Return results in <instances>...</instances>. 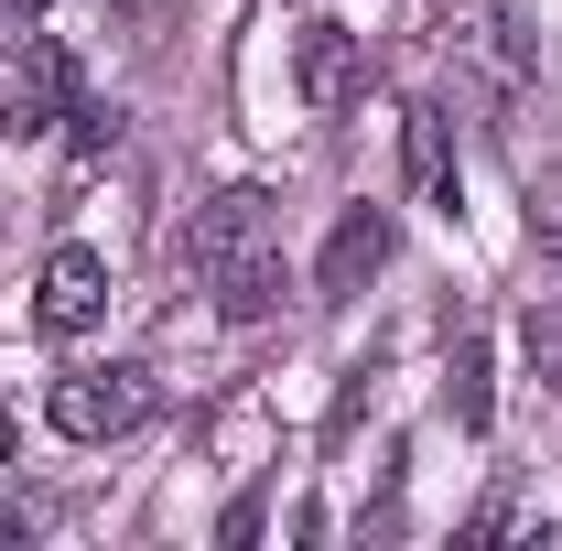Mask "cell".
Segmentation results:
<instances>
[{"mask_svg": "<svg viewBox=\"0 0 562 551\" xmlns=\"http://www.w3.org/2000/svg\"><path fill=\"white\" fill-rule=\"evenodd\" d=\"M184 260L206 281V303L227 325H260L281 303V206L260 184H227L216 206H195V238H184Z\"/></svg>", "mask_w": 562, "mask_h": 551, "instance_id": "1", "label": "cell"}, {"mask_svg": "<svg viewBox=\"0 0 562 551\" xmlns=\"http://www.w3.org/2000/svg\"><path fill=\"white\" fill-rule=\"evenodd\" d=\"M140 412H151V379L140 368H66L44 390V421L66 443H120V432H140Z\"/></svg>", "mask_w": 562, "mask_h": 551, "instance_id": "2", "label": "cell"}, {"mask_svg": "<svg viewBox=\"0 0 562 551\" xmlns=\"http://www.w3.org/2000/svg\"><path fill=\"white\" fill-rule=\"evenodd\" d=\"M76 98H87V87H76V55L33 33L22 66H11V87H0V131H11V140H44V131H66Z\"/></svg>", "mask_w": 562, "mask_h": 551, "instance_id": "3", "label": "cell"}, {"mask_svg": "<svg viewBox=\"0 0 562 551\" xmlns=\"http://www.w3.org/2000/svg\"><path fill=\"white\" fill-rule=\"evenodd\" d=\"M292 87H303V109H357V87H368V44H357L347 22H303L292 33Z\"/></svg>", "mask_w": 562, "mask_h": 551, "instance_id": "4", "label": "cell"}, {"mask_svg": "<svg viewBox=\"0 0 562 551\" xmlns=\"http://www.w3.org/2000/svg\"><path fill=\"white\" fill-rule=\"evenodd\" d=\"M98 314H109V260H98L87 238H66V249L44 260V292H33V325H44V336H87Z\"/></svg>", "mask_w": 562, "mask_h": 551, "instance_id": "5", "label": "cell"}, {"mask_svg": "<svg viewBox=\"0 0 562 551\" xmlns=\"http://www.w3.org/2000/svg\"><path fill=\"white\" fill-rule=\"evenodd\" d=\"M390 238H401L390 206H347V216H336V238H325V260H314V292H325V303H357L368 281L390 271Z\"/></svg>", "mask_w": 562, "mask_h": 551, "instance_id": "6", "label": "cell"}, {"mask_svg": "<svg viewBox=\"0 0 562 551\" xmlns=\"http://www.w3.org/2000/svg\"><path fill=\"white\" fill-rule=\"evenodd\" d=\"M401 162H412V195H422L432 216L465 206V173H454V120H443L432 98H412V109H401Z\"/></svg>", "mask_w": 562, "mask_h": 551, "instance_id": "7", "label": "cell"}, {"mask_svg": "<svg viewBox=\"0 0 562 551\" xmlns=\"http://www.w3.org/2000/svg\"><path fill=\"white\" fill-rule=\"evenodd\" d=\"M443 390H454V421H465V432H487L497 390H487V346H476V336H454V368H443Z\"/></svg>", "mask_w": 562, "mask_h": 551, "instance_id": "8", "label": "cell"}, {"mask_svg": "<svg viewBox=\"0 0 562 551\" xmlns=\"http://www.w3.org/2000/svg\"><path fill=\"white\" fill-rule=\"evenodd\" d=\"M519 346H530V368L562 390V292H530L519 303Z\"/></svg>", "mask_w": 562, "mask_h": 551, "instance_id": "9", "label": "cell"}, {"mask_svg": "<svg viewBox=\"0 0 562 551\" xmlns=\"http://www.w3.org/2000/svg\"><path fill=\"white\" fill-rule=\"evenodd\" d=\"M66 140L87 151V162H98V151L120 140V109H98V98H76V109H66Z\"/></svg>", "mask_w": 562, "mask_h": 551, "instance_id": "10", "label": "cell"}, {"mask_svg": "<svg viewBox=\"0 0 562 551\" xmlns=\"http://www.w3.org/2000/svg\"><path fill=\"white\" fill-rule=\"evenodd\" d=\"M11 443H22V432H11V401H0V465H11Z\"/></svg>", "mask_w": 562, "mask_h": 551, "instance_id": "11", "label": "cell"}, {"mask_svg": "<svg viewBox=\"0 0 562 551\" xmlns=\"http://www.w3.org/2000/svg\"><path fill=\"white\" fill-rule=\"evenodd\" d=\"M11 11H55V0H11Z\"/></svg>", "mask_w": 562, "mask_h": 551, "instance_id": "12", "label": "cell"}]
</instances>
